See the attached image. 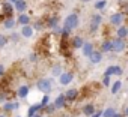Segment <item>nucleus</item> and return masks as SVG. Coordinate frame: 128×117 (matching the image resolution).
<instances>
[{
    "label": "nucleus",
    "instance_id": "obj_1",
    "mask_svg": "<svg viewBox=\"0 0 128 117\" xmlns=\"http://www.w3.org/2000/svg\"><path fill=\"white\" fill-rule=\"evenodd\" d=\"M125 48H126L125 39L118 38V36H116L114 39H112V51H113V53H122Z\"/></svg>",
    "mask_w": 128,
    "mask_h": 117
},
{
    "label": "nucleus",
    "instance_id": "obj_2",
    "mask_svg": "<svg viewBox=\"0 0 128 117\" xmlns=\"http://www.w3.org/2000/svg\"><path fill=\"white\" fill-rule=\"evenodd\" d=\"M36 87H38L39 92H42V93H48V95H50V92H51V89H53V86H51V80H48V78H41V80H38Z\"/></svg>",
    "mask_w": 128,
    "mask_h": 117
},
{
    "label": "nucleus",
    "instance_id": "obj_3",
    "mask_svg": "<svg viewBox=\"0 0 128 117\" xmlns=\"http://www.w3.org/2000/svg\"><path fill=\"white\" fill-rule=\"evenodd\" d=\"M101 23H102V17L98 14H95V15H92L90 17V26H89V33H96L98 32V29H100V26H101Z\"/></svg>",
    "mask_w": 128,
    "mask_h": 117
},
{
    "label": "nucleus",
    "instance_id": "obj_4",
    "mask_svg": "<svg viewBox=\"0 0 128 117\" xmlns=\"http://www.w3.org/2000/svg\"><path fill=\"white\" fill-rule=\"evenodd\" d=\"M125 21V14H122V12H116V14H113L112 17H110V24L112 26H122V23Z\"/></svg>",
    "mask_w": 128,
    "mask_h": 117
},
{
    "label": "nucleus",
    "instance_id": "obj_5",
    "mask_svg": "<svg viewBox=\"0 0 128 117\" xmlns=\"http://www.w3.org/2000/svg\"><path fill=\"white\" fill-rule=\"evenodd\" d=\"M72 80H74V74L72 72H62L59 75V83L62 86H68Z\"/></svg>",
    "mask_w": 128,
    "mask_h": 117
},
{
    "label": "nucleus",
    "instance_id": "obj_6",
    "mask_svg": "<svg viewBox=\"0 0 128 117\" xmlns=\"http://www.w3.org/2000/svg\"><path fill=\"white\" fill-rule=\"evenodd\" d=\"M20 108V104L17 102V101H6L3 105H2V110H3V113L6 114V113H11V111H14V110H18Z\"/></svg>",
    "mask_w": 128,
    "mask_h": 117
},
{
    "label": "nucleus",
    "instance_id": "obj_7",
    "mask_svg": "<svg viewBox=\"0 0 128 117\" xmlns=\"http://www.w3.org/2000/svg\"><path fill=\"white\" fill-rule=\"evenodd\" d=\"M14 3H11V2H5L3 5H2V12H3V15L8 18V17H14V6H12Z\"/></svg>",
    "mask_w": 128,
    "mask_h": 117
},
{
    "label": "nucleus",
    "instance_id": "obj_8",
    "mask_svg": "<svg viewBox=\"0 0 128 117\" xmlns=\"http://www.w3.org/2000/svg\"><path fill=\"white\" fill-rule=\"evenodd\" d=\"M122 72H124V71H122V68L114 65V66H108V68L106 69V74H104V75H108V77L118 75V77H120V75H122Z\"/></svg>",
    "mask_w": 128,
    "mask_h": 117
},
{
    "label": "nucleus",
    "instance_id": "obj_9",
    "mask_svg": "<svg viewBox=\"0 0 128 117\" xmlns=\"http://www.w3.org/2000/svg\"><path fill=\"white\" fill-rule=\"evenodd\" d=\"M63 95H65V98H66V102H72V101H76L78 98L80 92L77 89H70V90H66Z\"/></svg>",
    "mask_w": 128,
    "mask_h": 117
},
{
    "label": "nucleus",
    "instance_id": "obj_10",
    "mask_svg": "<svg viewBox=\"0 0 128 117\" xmlns=\"http://www.w3.org/2000/svg\"><path fill=\"white\" fill-rule=\"evenodd\" d=\"M44 23H45V27H47V29L53 30L54 27H57V26H59V17H57V15L48 17V18H47V21H44Z\"/></svg>",
    "mask_w": 128,
    "mask_h": 117
},
{
    "label": "nucleus",
    "instance_id": "obj_11",
    "mask_svg": "<svg viewBox=\"0 0 128 117\" xmlns=\"http://www.w3.org/2000/svg\"><path fill=\"white\" fill-rule=\"evenodd\" d=\"M70 42H71V47L74 48V50H78V48H82L83 47V44H84V39L82 38V36H72L71 39H70Z\"/></svg>",
    "mask_w": 128,
    "mask_h": 117
},
{
    "label": "nucleus",
    "instance_id": "obj_12",
    "mask_svg": "<svg viewBox=\"0 0 128 117\" xmlns=\"http://www.w3.org/2000/svg\"><path fill=\"white\" fill-rule=\"evenodd\" d=\"M82 51H83V56H84V57H89V56L95 51V47H94L92 42H84L83 47H82Z\"/></svg>",
    "mask_w": 128,
    "mask_h": 117
},
{
    "label": "nucleus",
    "instance_id": "obj_13",
    "mask_svg": "<svg viewBox=\"0 0 128 117\" xmlns=\"http://www.w3.org/2000/svg\"><path fill=\"white\" fill-rule=\"evenodd\" d=\"M89 60H90V63H92V65L100 63V62L102 60V53H101V51H94V53L89 56Z\"/></svg>",
    "mask_w": 128,
    "mask_h": 117
},
{
    "label": "nucleus",
    "instance_id": "obj_14",
    "mask_svg": "<svg viewBox=\"0 0 128 117\" xmlns=\"http://www.w3.org/2000/svg\"><path fill=\"white\" fill-rule=\"evenodd\" d=\"M33 30H35V29H33L30 24H26V26H23L20 35H21L23 38H32V36H33Z\"/></svg>",
    "mask_w": 128,
    "mask_h": 117
},
{
    "label": "nucleus",
    "instance_id": "obj_15",
    "mask_svg": "<svg viewBox=\"0 0 128 117\" xmlns=\"http://www.w3.org/2000/svg\"><path fill=\"white\" fill-rule=\"evenodd\" d=\"M54 107H56L57 110L66 107V98H65V95H59V96L56 98V101H54Z\"/></svg>",
    "mask_w": 128,
    "mask_h": 117
},
{
    "label": "nucleus",
    "instance_id": "obj_16",
    "mask_svg": "<svg viewBox=\"0 0 128 117\" xmlns=\"http://www.w3.org/2000/svg\"><path fill=\"white\" fill-rule=\"evenodd\" d=\"M15 26H17V20H14V17H8V18H5V21H3V27H5V29L12 30Z\"/></svg>",
    "mask_w": 128,
    "mask_h": 117
},
{
    "label": "nucleus",
    "instance_id": "obj_17",
    "mask_svg": "<svg viewBox=\"0 0 128 117\" xmlns=\"http://www.w3.org/2000/svg\"><path fill=\"white\" fill-rule=\"evenodd\" d=\"M14 8H15V11H18L21 14V12H24L27 9V2L26 0H17V2L14 3Z\"/></svg>",
    "mask_w": 128,
    "mask_h": 117
},
{
    "label": "nucleus",
    "instance_id": "obj_18",
    "mask_svg": "<svg viewBox=\"0 0 128 117\" xmlns=\"http://www.w3.org/2000/svg\"><path fill=\"white\" fill-rule=\"evenodd\" d=\"M95 111H96V108H95V105H94V104H86V105L83 107V114H84V116H88V117H90Z\"/></svg>",
    "mask_w": 128,
    "mask_h": 117
},
{
    "label": "nucleus",
    "instance_id": "obj_19",
    "mask_svg": "<svg viewBox=\"0 0 128 117\" xmlns=\"http://www.w3.org/2000/svg\"><path fill=\"white\" fill-rule=\"evenodd\" d=\"M101 53H112V39H106L102 44H101Z\"/></svg>",
    "mask_w": 128,
    "mask_h": 117
},
{
    "label": "nucleus",
    "instance_id": "obj_20",
    "mask_svg": "<svg viewBox=\"0 0 128 117\" xmlns=\"http://www.w3.org/2000/svg\"><path fill=\"white\" fill-rule=\"evenodd\" d=\"M116 36L125 39V38L128 36V27H125V26H119L118 30H116Z\"/></svg>",
    "mask_w": 128,
    "mask_h": 117
},
{
    "label": "nucleus",
    "instance_id": "obj_21",
    "mask_svg": "<svg viewBox=\"0 0 128 117\" xmlns=\"http://www.w3.org/2000/svg\"><path fill=\"white\" fill-rule=\"evenodd\" d=\"M17 23H20L21 26H26V24H29V23H30V17H29L27 14L21 12V14H20V17H18V20H17Z\"/></svg>",
    "mask_w": 128,
    "mask_h": 117
},
{
    "label": "nucleus",
    "instance_id": "obj_22",
    "mask_svg": "<svg viewBox=\"0 0 128 117\" xmlns=\"http://www.w3.org/2000/svg\"><path fill=\"white\" fill-rule=\"evenodd\" d=\"M29 93H30V87H29V86H21V87L18 89V93H17V95H18L20 98H27Z\"/></svg>",
    "mask_w": 128,
    "mask_h": 117
},
{
    "label": "nucleus",
    "instance_id": "obj_23",
    "mask_svg": "<svg viewBox=\"0 0 128 117\" xmlns=\"http://www.w3.org/2000/svg\"><path fill=\"white\" fill-rule=\"evenodd\" d=\"M119 5H120V12L128 15V0H120Z\"/></svg>",
    "mask_w": 128,
    "mask_h": 117
},
{
    "label": "nucleus",
    "instance_id": "obj_24",
    "mask_svg": "<svg viewBox=\"0 0 128 117\" xmlns=\"http://www.w3.org/2000/svg\"><path fill=\"white\" fill-rule=\"evenodd\" d=\"M106 6H107V2H106V0H96V3H95V9H96V11H102Z\"/></svg>",
    "mask_w": 128,
    "mask_h": 117
},
{
    "label": "nucleus",
    "instance_id": "obj_25",
    "mask_svg": "<svg viewBox=\"0 0 128 117\" xmlns=\"http://www.w3.org/2000/svg\"><path fill=\"white\" fill-rule=\"evenodd\" d=\"M45 27V23H44V20H38L35 24H33V29L35 30H42Z\"/></svg>",
    "mask_w": 128,
    "mask_h": 117
},
{
    "label": "nucleus",
    "instance_id": "obj_26",
    "mask_svg": "<svg viewBox=\"0 0 128 117\" xmlns=\"http://www.w3.org/2000/svg\"><path fill=\"white\" fill-rule=\"evenodd\" d=\"M51 72H53L54 77H59V75L62 74V66H60V65H54L53 69H51Z\"/></svg>",
    "mask_w": 128,
    "mask_h": 117
},
{
    "label": "nucleus",
    "instance_id": "obj_27",
    "mask_svg": "<svg viewBox=\"0 0 128 117\" xmlns=\"http://www.w3.org/2000/svg\"><path fill=\"white\" fill-rule=\"evenodd\" d=\"M120 87H122V83H120V81H116V83L113 84V87H112V93L116 95V93L120 90Z\"/></svg>",
    "mask_w": 128,
    "mask_h": 117
},
{
    "label": "nucleus",
    "instance_id": "obj_28",
    "mask_svg": "<svg viewBox=\"0 0 128 117\" xmlns=\"http://www.w3.org/2000/svg\"><path fill=\"white\" fill-rule=\"evenodd\" d=\"M116 111H114V108H107L106 111H102V117H113V114H114Z\"/></svg>",
    "mask_w": 128,
    "mask_h": 117
},
{
    "label": "nucleus",
    "instance_id": "obj_29",
    "mask_svg": "<svg viewBox=\"0 0 128 117\" xmlns=\"http://www.w3.org/2000/svg\"><path fill=\"white\" fill-rule=\"evenodd\" d=\"M6 44H8V38H6L5 35H0V50L5 48V47H6Z\"/></svg>",
    "mask_w": 128,
    "mask_h": 117
},
{
    "label": "nucleus",
    "instance_id": "obj_30",
    "mask_svg": "<svg viewBox=\"0 0 128 117\" xmlns=\"http://www.w3.org/2000/svg\"><path fill=\"white\" fill-rule=\"evenodd\" d=\"M54 110H57V108L54 107V104H47V105H45V111H47L48 114H53Z\"/></svg>",
    "mask_w": 128,
    "mask_h": 117
},
{
    "label": "nucleus",
    "instance_id": "obj_31",
    "mask_svg": "<svg viewBox=\"0 0 128 117\" xmlns=\"http://www.w3.org/2000/svg\"><path fill=\"white\" fill-rule=\"evenodd\" d=\"M48 101H50V95H48V93H44V96H42V99H41V104L45 107V105L48 104Z\"/></svg>",
    "mask_w": 128,
    "mask_h": 117
},
{
    "label": "nucleus",
    "instance_id": "obj_32",
    "mask_svg": "<svg viewBox=\"0 0 128 117\" xmlns=\"http://www.w3.org/2000/svg\"><path fill=\"white\" fill-rule=\"evenodd\" d=\"M6 98H8V95H6V92H3L2 89H0V104H3V102L6 101Z\"/></svg>",
    "mask_w": 128,
    "mask_h": 117
},
{
    "label": "nucleus",
    "instance_id": "obj_33",
    "mask_svg": "<svg viewBox=\"0 0 128 117\" xmlns=\"http://www.w3.org/2000/svg\"><path fill=\"white\" fill-rule=\"evenodd\" d=\"M110 78H112V77L104 75V78H102V86H110Z\"/></svg>",
    "mask_w": 128,
    "mask_h": 117
},
{
    "label": "nucleus",
    "instance_id": "obj_34",
    "mask_svg": "<svg viewBox=\"0 0 128 117\" xmlns=\"http://www.w3.org/2000/svg\"><path fill=\"white\" fill-rule=\"evenodd\" d=\"M38 60H39L38 54H36V53H32V54H30V62H33V63H35V62H38Z\"/></svg>",
    "mask_w": 128,
    "mask_h": 117
},
{
    "label": "nucleus",
    "instance_id": "obj_35",
    "mask_svg": "<svg viewBox=\"0 0 128 117\" xmlns=\"http://www.w3.org/2000/svg\"><path fill=\"white\" fill-rule=\"evenodd\" d=\"M11 39H12L14 42H18V39H20V35H17V33H12V35H11Z\"/></svg>",
    "mask_w": 128,
    "mask_h": 117
},
{
    "label": "nucleus",
    "instance_id": "obj_36",
    "mask_svg": "<svg viewBox=\"0 0 128 117\" xmlns=\"http://www.w3.org/2000/svg\"><path fill=\"white\" fill-rule=\"evenodd\" d=\"M101 116H102V111H95L90 117H101Z\"/></svg>",
    "mask_w": 128,
    "mask_h": 117
},
{
    "label": "nucleus",
    "instance_id": "obj_37",
    "mask_svg": "<svg viewBox=\"0 0 128 117\" xmlns=\"http://www.w3.org/2000/svg\"><path fill=\"white\" fill-rule=\"evenodd\" d=\"M3 75H5V66L0 63V77H3Z\"/></svg>",
    "mask_w": 128,
    "mask_h": 117
},
{
    "label": "nucleus",
    "instance_id": "obj_38",
    "mask_svg": "<svg viewBox=\"0 0 128 117\" xmlns=\"http://www.w3.org/2000/svg\"><path fill=\"white\" fill-rule=\"evenodd\" d=\"M30 117H44V114H42V113H39V111H36V113H35L33 116H30Z\"/></svg>",
    "mask_w": 128,
    "mask_h": 117
},
{
    "label": "nucleus",
    "instance_id": "obj_39",
    "mask_svg": "<svg viewBox=\"0 0 128 117\" xmlns=\"http://www.w3.org/2000/svg\"><path fill=\"white\" fill-rule=\"evenodd\" d=\"M113 117H124V116H122V114H119V113H114V114H113Z\"/></svg>",
    "mask_w": 128,
    "mask_h": 117
},
{
    "label": "nucleus",
    "instance_id": "obj_40",
    "mask_svg": "<svg viewBox=\"0 0 128 117\" xmlns=\"http://www.w3.org/2000/svg\"><path fill=\"white\" fill-rule=\"evenodd\" d=\"M125 116H128V107L125 108Z\"/></svg>",
    "mask_w": 128,
    "mask_h": 117
},
{
    "label": "nucleus",
    "instance_id": "obj_41",
    "mask_svg": "<svg viewBox=\"0 0 128 117\" xmlns=\"http://www.w3.org/2000/svg\"><path fill=\"white\" fill-rule=\"evenodd\" d=\"M0 117H6V114H5V113H2V114H0Z\"/></svg>",
    "mask_w": 128,
    "mask_h": 117
},
{
    "label": "nucleus",
    "instance_id": "obj_42",
    "mask_svg": "<svg viewBox=\"0 0 128 117\" xmlns=\"http://www.w3.org/2000/svg\"><path fill=\"white\" fill-rule=\"evenodd\" d=\"M8 2H11V3H15V2H17V0H8Z\"/></svg>",
    "mask_w": 128,
    "mask_h": 117
},
{
    "label": "nucleus",
    "instance_id": "obj_43",
    "mask_svg": "<svg viewBox=\"0 0 128 117\" xmlns=\"http://www.w3.org/2000/svg\"><path fill=\"white\" fill-rule=\"evenodd\" d=\"M82 2H84V3H88V2H90V0H82Z\"/></svg>",
    "mask_w": 128,
    "mask_h": 117
},
{
    "label": "nucleus",
    "instance_id": "obj_44",
    "mask_svg": "<svg viewBox=\"0 0 128 117\" xmlns=\"http://www.w3.org/2000/svg\"><path fill=\"white\" fill-rule=\"evenodd\" d=\"M15 117H21V116H15Z\"/></svg>",
    "mask_w": 128,
    "mask_h": 117
}]
</instances>
